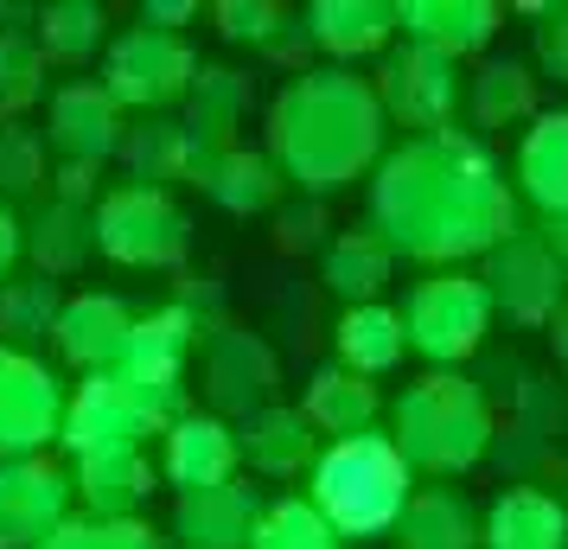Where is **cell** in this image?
<instances>
[{"instance_id":"6da1fadb","label":"cell","mask_w":568,"mask_h":549,"mask_svg":"<svg viewBox=\"0 0 568 549\" xmlns=\"http://www.w3.org/2000/svg\"><path fill=\"white\" fill-rule=\"evenodd\" d=\"M97 250H103L109 262H129V268L180 262L185 217L173 211L166 192H154V185H115L103 205H97Z\"/></svg>"},{"instance_id":"7a4b0ae2","label":"cell","mask_w":568,"mask_h":549,"mask_svg":"<svg viewBox=\"0 0 568 549\" xmlns=\"http://www.w3.org/2000/svg\"><path fill=\"white\" fill-rule=\"evenodd\" d=\"M64 403L71 396L32 352L0 345V460H39V447L64 428Z\"/></svg>"},{"instance_id":"3957f363","label":"cell","mask_w":568,"mask_h":549,"mask_svg":"<svg viewBox=\"0 0 568 549\" xmlns=\"http://www.w3.org/2000/svg\"><path fill=\"white\" fill-rule=\"evenodd\" d=\"M192 78V58L173 32L160 27H134L109 45V64H103V90L115 103H134V109H160L173 103Z\"/></svg>"},{"instance_id":"277c9868","label":"cell","mask_w":568,"mask_h":549,"mask_svg":"<svg viewBox=\"0 0 568 549\" xmlns=\"http://www.w3.org/2000/svg\"><path fill=\"white\" fill-rule=\"evenodd\" d=\"M71 472L52 460H0V549H39L64 523Z\"/></svg>"},{"instance_id":"5b68a950","label":"cell","mask_w":568,"mask_h":549,"mask_svg":"<svg viewBox=\"0 0 568 549\" xmlns=\"http://www.w3.org/2000/svg\"><path fill=\"white\" fill-rule=\"evenodd\" d=\"M180 345H185V314H154L134 326L122 365L109 370L141 421H160L180 403Z\"/></svg>"},{"instance_id":"8992f818","label":"cell","mask_w":568,"mask_h":549,"mask_svg":"<svg viewBox=\"0 0 568 549\" xmlns=\"http://www.w3.org/2000/svg\"><path fill=\"white\" fill-rule=\"evenodd\" d=\"M45 141L64 160H78V166H103L129 141L122 134V103L109 96L103 83H64L52 96V115H45Z\"/></svg>"},{"instance_id":"52a82bcc","label":"cell","mask_w":568,"mask_h":549,"mask_svg":"<svg viewBox=\"0 0 568 549\" xmlns=\"http://www.w3.org/2000/svg\"><path fill=\"white\" fill-rule=\"evenodd\" d=\"M129 339H134V319H129V307H122L115 294H78V301H64L58 333H52L58 358L90 370V377H109V370L122 365Z\"/></svg>"},{"instance_id":"ba28073f","label":"cell","mask_w":568,"mask_h":549,"mask_svg":"<svg viewBox=\"0 0 568 549\" xmlns=\"http://www.w3.org/2000/svg\"><path fill=\"white\" fill-rule=\"evenodd\" d=\"M134 435H141V416H134V403L122 396L115 377H90V384L64 403V428H58V441H64V454H78V460L129 454Z\"/></svg>"},{"instance_id":"9c48e42d","label":"cell","mask_w":568,"mask_h":549,"mask_svg":"<svg viewBox=\"0 0 568 549\" xmlns=\"http://www.w3.org/2000/svg\"><path fill=\"white\" fill-rule=\"evenodd\" d=\"M166 472L185 492H217L224 472H231V435L217 421H180L166 435Z\"/></svg>"},{"instance_id":"30bf717a","label":"cell","mask_w":568,"mask_h":549,"mask_svg":"<svg viewBox=\"0 0 568 549\" xmlns=\"http://www.w3.org/2000/svg\"><path fill=\"white\" fill-rule=\"evenodd\" d=\"M32 262H39V275L52 282V275H71L90 250H97V217H83V205H45V217H39V231L27 236Z\"/></svg>"},{"instance_id":"8fae6325","label":"cell","mask_w":568,"mask_h":549,"mask_svg":"<svg viewBox=\"0 0 568 549\" xmlns=\"http://www.w3.org/2000/svg\"><path fill=\"white\" fill-rule=\"evenodd\" d=\"M58 314H64L58 282H45V275H20V282H7V288H0V345L27 352L32 339L58 333Z\"/></svg>"},{"instance_id":"7c38bea8","label":"cell","mask_w":568,"mask_h":549,"mask_svg":"<svg viewBox=\"0 0 568 549\" xmlns=\"http://www.w3.org/2000/svg\"><path fill=\"white\" fill-rule=\"evenodd\" d=\"M78 492L97 511V523H122V511L148 492V467H141L134 447L129 454H103V460H78Z\"/></svg>"},{"instance_id":"4fadbf2b","label":"cell","mask_w":568,"mask_h":549,"mask_svg":"<svg viewBox=\"0 0 568 549\" xmlns=\"http://www.w3.org/2000/svg\"><path fill=\"white\" fill-rule=\"evenodd\" d=\"M32 39H39V52L52 58V64H83V58L103 45V7H90V0H58V7H45V13L32 20Z\"/></svg>"},{"instance_id":"5bb4252c","label":"cell","mask_w":568,"mask_h":549,"mask_svg":"<svg viewBox=\"0 0 568 549\" xmlns=\"http://www.w3.org/2000/svg\"><path fill=\"white\" fill-rule=\"evenodd\" d=\"M39 90H45V52H39V39L0 27V122L27 115L39 103Z\"/></svg>"},{"instance_id":"9a60e30c","label":"cell","mask_w":568,"mask_h":549,"mask_svg":"<svg viewBox=\"0 0 568 549\" xmlns=\"http://www.w3.org/2000/svg\"><path fill=\"white\" fill-rule=\"evenodd\" d=\"M243 505H236V492H192L180 511V537L185 549H236V530H243Z\"/></svg>"},{"instance_id":"2e32d148","label":"cell","mask_w":568,"mask_h":549,"mask_svg":"<svg viewBox=\"0 0 568 549\" xmlns=\"http://www.w3.org/2000/svg\"><path fill=\"white\" fill-rule=\"evenodd\" d=\"M45 180V148L20 122H0V192H32Z\"/></svg>"},{"instance_id":"e0dca14e","label":"cell","mask_w":568,"mask_h":549,"mask_svg":"<svg viewBox=\"0 0 568 549\" xmlns=\"http://www.w3.org/2000/svg\"><path fill=\"white\" fill-rule=\"evenodd\" d=\"M39 549H154V543H148V530L129 523V518H122V523H78V518H64Z\"/></svg>"},{"instance_id":"ac0fdd59","label":"cell","mask_w":568,"mask_h":549,"mask_svg":"<svg viewBox=\"0 0 568 549\" xmlns=\"http://www.w3.org/2000/svg\"><path fill=\"white\" fill-rule=\"evenodd\" d=\"M122 154L134 160V173H148V180H160L173 160H180V134L166 129V122H154V129H141V134H129L122 141Z\"/></svg>"},{"instance_id":"d6986e66","label":"cell","mask_w":568,"mask_h":549,"mask_svg":"<svg viewBox=\"0 0 568 549\" xmlns=\"http://www.w3.org/2000/svg\"><path fill=\"white\" fill-rule=\"evenodd\" d=\"M211 192L224 199V205H262L268 199V173H262L256 160H231V166H217V180H211Z\"/></svg>"},{"instance_id":"ffe728a7","label":"cell","mask_w":568,"mask_h":549,"mask_svg":"<svg viewBox=\"0 0 568 549\" xmlns=\"http://www.w3.org/2000/svg\"><path fill=\"white\" fill-rule=\"evenodd\" d=\"M27 256V231H20V217L7 211V199H0V288L13 282V262Z\"/></svg>"},{"instance_id":"44dd1931","label":"cell","mask_w":568,"mask_h":549,"mask_svg":"<svg viewBox=\"0 0 568 549\" xmlns=\"http://www.w3.org/2000/svg\"><path fill=\"white\" fill-rule=\"evenodd\" d=\"M97 192V166H78V160H64V173H58V199L64 205H83Z\"/></svg>"}]
</instances>
